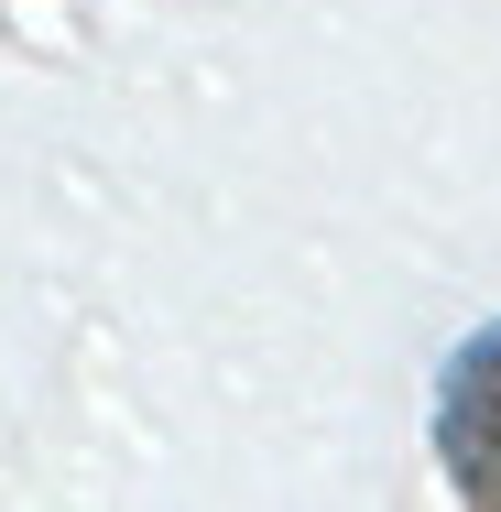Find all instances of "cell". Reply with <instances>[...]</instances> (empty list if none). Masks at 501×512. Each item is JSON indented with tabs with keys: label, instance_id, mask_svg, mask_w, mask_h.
<instances>
[{
	"label": "cell",
	"instance_id": "6da1fadb",
	"mask_svg": "<svg viewBox=\"0 0 501 512\" xmlns=\"http://www.w3.org/2000/svg\"><path fill=\"white\" fill-rule=\"evenodd\" d=\"M436 436H447V480H458L469 502H501V316L447 360Z\"/></svg>",
	"mask_w": 501,
	"mask_h": 512
}]
</instances>
